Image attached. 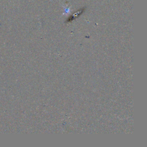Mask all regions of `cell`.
I'll list each match as a JSON object with an SVG mask.
<instances>
[{
  "instance_id": "6da1fadb",
  "label": "cell",
  "mask_w": 147,
  "mask_h": 147,
  "mask_svg": "<svg viewBox=\"0 0 147 147\" xmlns=\"http://www.w3.org/2000/svg\"><path fill=\"white\" fill-rule=\"evenodd\" d=\"M82 11H83V10L82 11H78L77 13H75L74 15H73L70 18H69V19H68V20H67V21H71L73 19H74L75 18H76V17H78V16H79V15H80V13L82 12Z\"/></svg>"
}]
</instances>
